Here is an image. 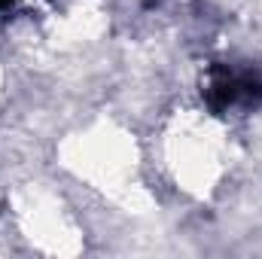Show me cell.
Listing matches in <instances>:
<instances>
[{
    "instance_id": "cell-2",
    "label": "cell",
    "mask_w": 262,
    "mask_h": 259,
    "mask_svg": "<svg viewBox=\"0 0 262 259\" xmlns=\"http://www.w3.org/2000/svg\"><path fill=\"white\" fill-rule=\"evenodd\" d=\"M6 3H9V0H0V6H6Z\"/></svg>"
},
{
    "instance_id": "cell-1",
    "label": "cell",
    "mask_w": 262,
    "mask_h": 259,
    "mask_svg": "<svg viewBox=\"0 0 262 259\" xmlns=\"http://www.w3.org/2000/svg\"><path fill=\"white\" fill-rule=\"evenodd\" d=\"M201 92H204V101L213 113L253 110L262 101V76L250 67L216 64L210 67Z\"/></svg>"
}]
</instances>
